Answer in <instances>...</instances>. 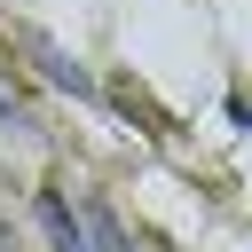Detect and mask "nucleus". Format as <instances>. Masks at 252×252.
Masks as SVG:
<instances>
[{
    "instance_id": "3",
    "label": "nucleus",
    "mask_w": 252,
    "mask_h": 252,
    "mask_svg": "<svg viewBox=\"0 0 252 252\" xmlns=\"http://www.w3.org/2000/svg\"><path fill=\"white\" fill-rule=\"evenodd\" d=\"M87 244H94V252H134V244H126V228L110 220V205H94V213H87Z\"/></svg>"
},
{
    "instance_id": "1",
    "label": "nucleus",
    "mask_w": 252,
    "mask_h": 252,
    "mask_svg": "<svg viewBox=\"0 0 252 252\" xmlns=\"http://www.w3.org/2000/svg\"><path fill=\"white\" fill-rule=\"evenodd\" d=\"M24 47L39 55V71H47L55 87H71V94H94V79H87V71H79V63H71V55H63V47L47 39V32H24Z\"/></svg>"
},
{
    "instance_id": "2",
    "label": "nucleus",
    "mask_w": 252,
    "mask_h": 252,
    "mask_svg": "<svg viewBox=\"0 0 252 252\" xmlns=\"http://www.w3.org/2000/svg\"><path fill=\"white\" fill-rule=\"evenodd\" d=\"M39 228L55 236V252H87V220H79V213H71V205H63L55 189L39 197Z\"/></svg>"
}]
</instances>
